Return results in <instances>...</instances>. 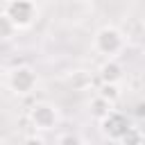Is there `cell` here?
<instances>
[{"instance_id": "1", "label": "cell", "mask_w": 145, "mask_h": 145, "mask_svg": "<svg viewBox=\"0 0 145 145\" xmlns=\"http://www.w3.org/2000/svg\"><path fill=\"white\" fill-rule=\"evenodd\" d=\"M125 45H127V39L122 34V29L116 25H102L93 36V50L97 54H104V57L120 54L125 50Z\"/></svg>"}, {"instance_id": "2", "label": "cell", "mask_w": 145, "mask_h": 145, "mask_svg": "<svg viewBox=\"0 0 145 145\" xmlns=\"http://www.w3.org/2000/svg\"><path fill=\"white\" fill-rule=\"evenodd\" d=\"M39 84V75L36 70L29 66V63H20V66H14L9 72H7V86L14 95L18 97H25V95H32V91L36 88Z\"/></svg>"}, {"instance_id": "3", "label": "cell", "mask_w": 145, "mask_h": 145, "mask_svg": "<svg viewBox=\"0 0 145 145\" xmlns=\"http://www.w3.org/2000/svg\"><path fill=\"white\" fill-rule=\"evenodd\" d=\"M5 14L11 18L16 29H29L39 18V7L34 0H7Z\"/></svg>"}, {"instance_id": "4", "label": "cell", "mask_w": 145, "mask_h": 145, "mask_svg": "<svg viewBox=\"0 0 145 145\" xmlns=\"http://www.w3.org/2000/svg\"><path fill=\"white\" fill-rule=\"evenodd\" d=\"M29 125L34 131H52L59 127V109L50 102H36L32 104L29 113Z\"/></svg>"}, {"instance_id": "5", "label": "cell", "mask_w": 145, "mask_h": 145, "mask_svg": "<svg viewBox=\"0 0 145 145\" xmlns=\"http://www.w3.org/2000/svg\"><path fill=\"white\" fill-rule=\"evenodd\" d=\"M97 122H100V131H102L109 140H120V138L127 134V129L131 127L129 118H127L125 113L116 111V109H111V111H109L104 118H100Z\"/></svg>"}, {"instance_id": "6", "label": "cell", "mask_w": 145, "mask_h": 145, "mask_svg": "<svg viewBox=\"0 0 145 145\" xmlns=\"http://www.w3.org/2000/svg\"><path fill=\"white\" fill-rule=\"evenodd\" d=\"M100 82H120L122 79V66L116 57H106L97 68Z\"/></svg>"}, {"instance_id": "7", "label": "cell", "mask_w": 145, "mask_h": 145, "mask_svg": "<svg viewBox=\"0 0 145 145\" xmlns=\"http://www.w3.org/2000/svg\"><path fill=\"white\" fill-rule=\"evenodd\" d=\"M88 109H91V116H93L95 120H100V118H104V116H106V113L113 109V104H111L109 100H104L102 95H95V97L91 100Z\"/></svg>"}, {"instance_id": "8", "label": "cell", "mask_w": 145, "mask_h": 145, "mask_svg": "<svg viewBox=\"0 0 145 145\" xmlns=\"http://www.w3.org/2000/svg\"><path fill=\"white\" fill-rule=\"evenodd\" d=\"M97 95H102L104 100H109L111 104H116V102L120 100V95H122V91H120V82H102Z\"/></svg>"}, {"instance_id": "9", "label": "cell", "mask_w": 145, "mask_h": 145, "mask_svg": "<svg viewBox=\"0 0 145 145\" xmlns=\"http://www.w3.org/2000/svg\"><path fill=\"white\" fill-rule=\"evenodd\" d=\"M18 29H16V25L11 23V18L5 14V9L0 11V41H7V39H11L14 34H16Z\"/></svg>"}, {"instance_id": "10", "label": "cell", "mask_w": 145, "mask_h": 145, "mask_svg": "<svg viewBox=\"0 0 145 145\" xmlns=\"http://www.w3.org/2000/svg\"><path fill=\"white\" fill-rule=\"evenodd\" d=\"M57 143H61V145H79V143H84V138H82L79 134L66 131V134H59V136H57Z\"/></svg>"}, {"instance_id": "11", "label": "cell", "mask_w": 145, "mask_h": 145, "mask_svg": "<svg viewBox=\"0 0 145 145\" xmlns=\"http://www.w3.org/2000/svg\"><path fill=\"white\" fill-rule=\"evenodd\" d=\"M145 136H143V131H138V127H129L127 129V134L120 138V143H140Z\"/></svg>"}, {"instance_id": "12", "label": "cell", "mask_w": 145, "mask_h": 145, "mask_svg": "<svg viewBox=\"0 0 145 145\" xmlns=\"http://www.w3.org/2000/svg\"><path fill=\"white\" fill-rule=\"evenodd\" d=\"M134 116H136L138 120H145V97L134 104Z\"/></svg>"}, {"instance_id": "13", "label": "cell", "mask_w": 145, "mask_h": 145, "mask_svg": "<svg viewBox=\"0 0 145 145\" xmlns=\"http://www.w3.org/2000/svg\"><path fill=\"white\" fill-rule=\"evenodd\" d=\"M75 2H91V0H75Z\"/></svg>"}, {"instance_id": "14", "label": "cell", "mask_w": 145, "mask_h": 145, "mask_svg": "<svg viewBox=\"0 0 145 145\" xmlns=\"http://www.w3.org/2000/svg\"><path fill=\"white\" fill-rule=\"evenodd\" d=\"M143 29H145V20H143Z\"/></svg>"}]
</instances>
